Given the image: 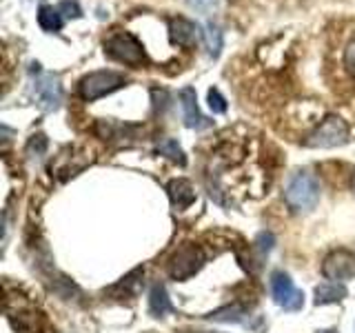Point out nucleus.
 <instances>
[{
  "label": "nucleus",
  "instance_id": "39448f33",
  "mask_svg": "<svg viewBox=\"0 0 355 333\" xmlns=\"http://www.w3.org/2000/svg\"><path fill=\"white\" fill-rule=\"evenodd\" d=\"M205 260H207V255L202 247H198V244H184V247H180L171 255L166 271H169L173 280H187V278L196 275L202 269Z\"/></svg>",
  "mask_w": 355,
  "mask_h": 333
},
{
  "label": "nucleus",
  "instance_id": "6ab92c4d",
  "mask_svg": "<svg viewBox=\"0 0 355 333\" xmlns=\"http://www.w3.org/2000/svg\"><path fill=\"white\" fill-rule=\"evenodd\" d=\"M209 107L214 114H225L227 111V100L222 98V94L218 89H209Z\"/></svg>",
  "mask_w": 355,
  "mask_h": 333
},
{
  "label": "nucleus",
  "instance_id": "412c9836",
  "mask_svg": "<svg viewBox=\"0 0 355 333\" xmlns=\"http://www.w3.org/2000/svg\"><path fill=\"white\" fill-rule=\"evenodd\" d=\"M58 9H60V14H64L67 18H80L83 16V9L76 0H62V3L58 5Z\"/></svg>",
  "mask_w": 355,
  "mask_h": 333
},
{
  "label": "nucleus",
  "instance_id": "ddd939ff",
  "mask_svg": "<svg viewBox=\"0 0 355 333\" xmlns=\"http://www.w3.org/2000/svg\"><path fill=\"white\" fill-rule=\"evenodd\" d=\"M342 298H347V287L342 282H329V284H320L315 289V305H331V302H340Z\"/></svg>",
  "mask_w": 355,
  "mask_h": 333
},
{
  "label": "nucleus",
  "instance_id": "423d86ee",
  "mask_svg": "<svg viewBox=\"0 0 355 333\" xmlns=\"http://www.w3.org/2000/svg\"><path fill=\"white\" fill-rule=\"evenodd\" d=\"M271 296L277 307L284 311H300L304 307V293L295 289L291 275L284 271L271 273Z\"/></svg>",
  "mask_w": 355,
  "mask_h": 333
},
{
  "label": "nucleus",
  "instance_id": "aec40b11",
  "mask_svg": "<svg viewBox=\"0 0 355 333\" xmlns=\"http://www.w3.org/2000/svg\"><path fill=\"white\" fill-rule=\"evenodd\" d=\"M44 149H47V138H44V133H36V136H31L29 144H27V153L29 155H42Z\"/></svg>",
  "mask_w": 355,
  "mask_h": 333
},
{
  "label": "nucleus",
  "instance_id": "393cba45",
  "mask_svg": "<svg viewBox=\"0 0 355 333\" xmlns=\"http://www.w3.org/2000/svg\"><path fill=\"white\" fill-rule=\"evenodd\" d=\"M353 191H355V173H353Z\"/></svg>",
  "mask_w": 355,
  "mask_h": 333
},
{
  "label": "nucleus",
  "instance_id": "b1692460",
  "mask_svg": "<svg viewBox=\"0 0 355 333\" xmlns=\"http://www.w3.org/2000/svg\"><path fill=\"white\" fill-rule=\"evenodd\" d=\"M258 249L260 251H271L273 249V236H271V233H260V236H258Z\"/></svg>",
  "mask_w": 355,
  "mask_h": 333
},
{
  "label": "nucleus",
  "instance_id": "4468645a",
  "mask_svg": "<svg viewBox=\"0 0 355 333\" xmlns=\"http://www.w3.org/2000/svg\"><path fill=\"white\" fill-rule=\"evenodd\" d=\"M38 25L44 29V31H60L62 29V14H60V9H55L51 5H42L38 9Z\"/></svg>",
  "mask_w": 355,
  "mask_h": 333
},
{
  "label": "nucleus",
  "instance_id": "20e7f679",
  "mask_svg": "<svg viewBox=\"0 0 355 333\" xmlns=\"http://www.w3.org/2000/svg\"><path fill=\"white\" fill-rule=\"evenodd\" d=\"M125 85H127V78L118 71H94L78 83V94H80V98L87 100V103H94V100L116 92V89Z\"/></svg>",
  "mask_w": 355,
  "mask_h": 333
},
{
  "label": "nucleus",
  "instance_id": "f03ea898",
  "mask_svg": "<svg viewBox=\"0 0 355 333\" xmlns=\"http://www.w3.org/2000/svg\"><path fill=\"white\" fill-rule=\"evenodd\" d=\"M105 53L109 58H114L118 62H125L129 67H142L147 56H144L142 42L129 31H114L105 40Z\"/></svg>",
  "mask_w": 355,
  "mask_h": 333
},
{
  "label": "nucleus",
  "instance_id": "1a4fd4ad",
  "mask_svg": "<svg viewBox=\"0 0 355 333\" xmlns=\"http://www.w3.org/2000/svg\"><path fill=\"white\" fill-rule=\"evenodd\" d=\"M178 98H180V107H182V120H184V125L189 129H205V127L211 125V122L202 114H200L198 96H196L193 87H184L182 92L178 94Z\"/></svg>",
  "mask_w": 355,
  "mask_h": 333
},
{
  "label": "nucleus",
  "instance_id": "7ed1b4c3",
  "mask_svg": "<svg viewBox=\"0 0 355 333\" xmlns=\"http://www.w3.org/2000/svg\"><path fill=\"white\" fill-rule=\"evenodd\" d=\"M349 140V127L340 116H327L320 125L304 138V147L311 149H333Z\"/></svg>",
  "mask_w": 355,
  "mask_h": 333
},
{
  "label": "nucleus",
  "instance_id": "dca6fc26",
  "mask_svg": "<svg viewBox=\"0 0 355 333\" xmlns=\"http://www.w3.org/2000/svg\"><path fill=\"white\" fill-rule=\"evenodd\" d=\"M205 36V44H207V51L211 58H218L220 51H222V29L216 25V22H209L202 31Z\"/></svg>",
  "mask_w": 355,
  "mask_h": 333
},
{
  "label": "nucleus",
  "instance_id": "4be33fe9",
  "mask_svg": "<svg viewBox=\"0 0 355 333\" xmlns=\"http://www.w3.org/2000/svg\"><path fill=\"white\" fill-rule=\"evenodd\" d=\"M344 67H347V71L355 76V38L347 42V47H344Z\"/></svg>",
  "mask_w": 355,
  "mask_h": 333
},
{
  "label": "nucleus",
  "instance_id": "2eb2a0df",
  "mask_svg": "<svg viewBox=\"0 0 355 333\" xmlns=\"http://www.w3.org/2000/svg\"><path fill=\"white\" fill-rule=\"evenodd\" d=\"M140 278H142V269H136L133 273H129L127 278H122V280L109 289V293H116L118 298H129V296H136L138 289H140Z\"/></svg>",
  "mask_w": 355,
  "mask_h": 333
},
{
  "label": "nucleus",
  "instance_id": "f8f14e48",
  "mask_svg": "<svg viewBox=\"0 0 355 333\" xmlns=\"http://www.w3.org/2000/svg\"><path fill=\"white\" fill-rule=\"evenodd\" d=\"M171 300L166 296V289L162 284H155L149 293V314L153 318H162L164 314H171Z\"/></svg>",
  "mask_w": 355,
  "mask_h": 333
},
{
  "label": "nucleus",
  "instance_id": "a211bd4d",
  "mask_svg": "<svg viewBox=\"0 0 355 333\" xmlns=\"http://www.w3.org/2000/svg\"><path fill=\"white\" fill-rule=\"evenodd\" d=\"M244 311L242 307H229V309H222V311H216L214 316H209L211 320H216V322H240L244 318Z\"/></svg>",
  "mask_w": 355,
  "mask_h": 333
},
{
  "label": "nucleus",
  "instance_id": "9b49d317",
  "mask_svg": "<svg viewBox=\"0 0 355 333\" xmlns=\"http://www.w3.org/2000/svg\"><path fill=\"white\" fill-rule=\"evenodd\" d=\"M166 189H169V198L175 209H187L191 203H196V191L189 180H173Z\"/></svg>",
  "mask_w": 355,
  "mask_h": 333
},
{
  "label": "nucleus",
  "instance_id": "9d476101",
  "mask_svg": "<svg viewBox=\"0 0 355 333\" xmlns=\"http://www.w3.org/2000/svg\"><path fill=\"white\" fill-rule=\"evenodd\" d=\"M169 33H171V40L175 44H180V47H193L200 38V29L196 22L187 20L182 16L169 20Z\"/></svg>",
  "mask_w": 355,
  "mask_h": 333
},
{
  "label": "nucleus",
  "instance_id": "0eeeda50",
  "mask_svg": "<svg viewBox=\"0 0 355 333\" xmlns=\"http://www.w3.org/2000/svg\"><path fill=\"white\" fill-rule=\"evenodd\" d=\"M322 275L331 282H347L355 278V255L347 249L329 253L322 262Z\"/></svg>",
  "mask_w": 355,
  "mask_h": 333
},
{
  "label": "nucleus",
  "instance_id": "5701e85b",
  "mask_svg": "<svg viewBox=\"0 0 355 333\" xmlns=\"http://www.w3.org/2000/svg\"><path fill=\"white\" fill-rule=\"evenodd\" d=\"M189 7H193L196 11H200V14H209V11L218 9L220 0H187Z\"/></svg>",
  "mask_w": 355,
  "mask_h": 333
},
{
  "label": "nucleus",
  "instance_id": "f3484780",
  "mask_svg": "<svg viewBox=\"0 0 355 333\" xmlns=\"http://www.w3.org/2000/svg\"><path fill=\"white\" fill-rule=\"evenodd\" d=\"M155 151H158L160 155H166V158L173 160V162H178V164H184V162H187L182 147H180V144H178L173 138L162 140V142L158 144V147H155Z\"/></svg>",
  "mask_w": 355,
  "mask_h": 333
},
{
  "label": "nucleus",
  "instance_id": "f257e3e1",
  "mask_svg": "<svg viewBox=\"0 0 355 333\" xmlns=\"http://www.w3.org/2000/svg\"><path fill=\"white\" fill-rule=\"evenodd\" d=\"M320 200V182L311 171H297L288 178L284 187V203L291 207L295 214H306L315 209Z\"/></svg>",
  "mask_w": 355,
  "mask_h": 333
},
{
  "label": "nucleus",
  "instance_id": "6e6552de",
  "mask_svg": "<svg viewBox=\"0 0 355 333\" xmlns=\"http://www.w3.org/2000/svg\"><path fill=\"white\" fill-rule=\"evenodd\" d=\"M33 94H36L38 105L44 111L58 109L62 103V85H60L58 78L51 76V74H44L38 78L36 85H33Z\"/></svg>",
  "mask_w": 355,
  "mask_h": 333
}]
</instances>
